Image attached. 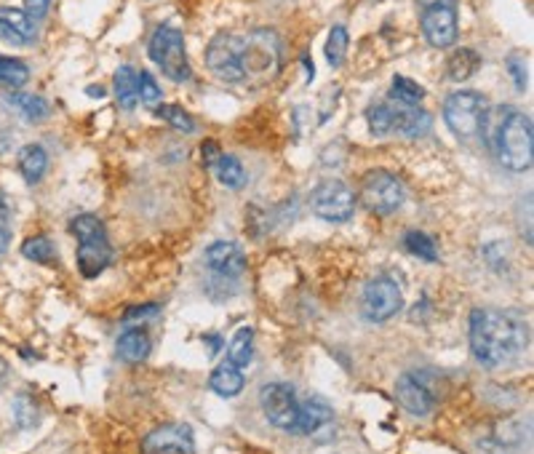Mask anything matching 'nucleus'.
<instances>
[{"label": "nucleus", "mask_w": 534, "mask_h": 454, "mask_svg": "<svg viewBox=\"0 0 534 454\" xmlns=\"http://www.w3.org/2000/svg\"><path fill=\"white\" fill-rule=\"evenodd\" d=\"M529 345V327L516 313L479 308L470 313V350L487 369L513 364Z\"/></svg>", "instance_id": "1"}, {"label": "nucleus", "mask_w": 534, "mask_h": 454, "mask_svg": "<svg viewBox=\"0 0 534 454\" xmlns=\"http://www.w3.org/2000/svg\"><path fill=\"white\" fill-rule=\"evenodd\" d=\"M492 153L508 171H516V174L529 171L534 153V134L529 116H524V113L510 107V113L505 116L502 128L497 134Z\"/></svg>", "instance_id": "2"}, {"label": "nucleus", "mask_w": 534, "mask_h": 454, "mask_svg": "<svg viewBox=\"0 0 534 454\" xmlns=\"http://www.w3.org/2000/svg\"><path fill=\"white\" fill-rule=\"evenodd\" d=\"M70 233L78 238V270L83 278H96L110 262L113 248L107 241L105 222L94 214H81L70 222Z\"/></svg>", "instance_id": "3"}, {"label": "nucleus", "mask_w": 534, "mask_h": 454, "mask_svg": "<svg viewBox=\"0 0 534 454\" xmlns=\"http://www.w3.org/2000/svg\"><path fill=\"white\" fill-rule=\"evenodd\" d=\"M241 81H270L281 67V41L273 30H254L241 41Z\"/></svg>", "instance_id": "4"}, {"label": "nucleus", "mask_w": 534, "mask_h": 454, "mask_svg": "<svg viewBox=\"0 0 534 454\" xmlns=\"http://www.w3.org/2000/svg\"><path fill=\"white\" fill-rule=\"evenodd\" d=\"M356 201H361V207L369 208L371 214L388 217V214H393V211H398V208L404 207L407 187H404V182L396 174H390L385 168H374V171H369L364 177L361 193H358Z\"/></svg>", "instance_id": "5"}, {"label": "nucleus", "mask_w": 534, "mask_h": 454, "mask_svg": "<svg viewBox=\"0 0 534 454\" xmlns=\"http://www.w3.org/2000/svg\"><path fill=\"white\" fill-rule=\"evenodd\" d=\"M150 59L161 67L166 78L176 83H185L193 78V67H190V59H187V51H185V38L179 30L174 27H158L156 35L150 38Z\"/></svg>", "instance_id": "6"}, {"label": "nucleus", "mask_w": 534, "mask_h": 454, "mask_svg": "<svg viewBox=\"0 0 534 454\" xmlns=\"http://www.w3.org/2000/svg\"><path fill=\"white\" fill-rule=\"evenodd\" d=\"M487 96L479 91H454L444 102V121L454 136L473 139L479 136V126L487 113Z\"/></svg>", "instance_id": "7"}, {"label": "nucleus", "mask_w": 534, "mask_h": 454, "mask_svg": "<svg viewBox=\"0 0 534 454\" xmlns=\"http://www.w3.org/2000/svg\"><path fill=\"white\" fill-rule=\"evenodd\" d=\"M404 305V294L396 278L390 276H377L364 287V297H361V310L364 318L371 324H385L390 321Z\"/></svg>", "instance_id": "8"}, {"label": "nucleus", "mask_w": 534, "mask_h": 454, "mask_svg": "<svg viewBox=\"0 0 534 454\" xmlns=\"http://www.w3.org/2000/svg\"><path fill=\"white\" fill-rule=\"evenodd\" d=\"M310 207L327 222H348L356 211V193L339 179H327L313 190Z\"/></svg>", "instance_id": "9"}, {"label": "nucleus", "mask_w": 534, "mask_h": 454, "mask_svg": "<svg viewBox=\"0 0 534 454\" xmlns=\"http://www.w3.org/2000/svg\"><path fill=\"white\" fill-rule=\"evenodd\" d=\"M259 404H262V412L270 419V425L288 430L294 428L297 422V414H299V401L294 396V388L284 385V382H270L259 390Z\"/></svg>", "instance_id": "10"}, {"label": "nucleus", "mask_w": 534, "mask_h": 454, "mask_svg": "<svg viewBox=\"0 0 534 454\" xmlns=\"http://www.w3.org/2000/svg\"><path fill=\"white\" fill-rule=\"evenodd\" d=\"M241 41L244 35H217L206 48V67L225 83H244L241 81Z\"/></svg>", "instance_id": "11"}, {"label": "nucleus", "mask_w": 534, "mask_h": 454, "mask_svg": "<svg viewBox=\"0 0 534 454\" xmlns=\"http://www.w3.org/2000/svg\"><path fill=\"white\" fill-rule=\"evenodd\" d=\"M142 454H196L193 430L176 422L161 425L142 441Z\"/></svg>", "instance_id": "12"}, {"label": "nucleus", "mask_w": 534, "mask_h": 454, "mask_svg": "<svg viewBox=\"0 0 534 454\" xmlns=\"http://www.w3.org/2000/svg\"><path fill=\"white\" fill-rule=\"evenodd\" d=\"M396 399L414 417H428V414L433 412V407H436L433 393L428 390V385L417 374H401L396 379Z\"/></svg>", "instance_id": "13"}, {"label": "nucleus", "mask_w": 534, "mask_h": 454, "mask_svg": "<svg viewBox=\"0 0 534 454\" xmlns=\"http://www.w3.org/2000/svg\"><path fill=\"white\" fill-rule=\"evenodd\" d=\"M422 33L430 45L449 48L457 41V8H428L422 14Z\"/></svg>", "instance_id": "14"}, {"label": "nucleus", "mask_w": 534, "mask_h": 454, "mask_svg": "<svg viewBox=\"0 0 534 454\" xmlns=\"http://www.w3.org/2000/svg\"><path fill=\"white\" fill-rule=\"evenodd\" d=\"M206 265L225 278H238L247 270V254L233 241H217L206 248Z\"/></svg>", "instance_id": "15"}, {"label": "nucleus", "mask_w": 534, "mask_h": 454, "mask_svg": "<svg viewBox=\"0 0 534 454\" xmlns=\"http://www.w3.org/2000/svg\"><path fill=\"white\" fill-rule=\"evenodd\" d=\"M0 41L14 45H27L35 41V22L27 16V11L0 8Z\"/></svg>", "instance_id": "16"}, {"label": "nucleus", "mask_w": 534, "mask_h": 454, "mask_svg": "<svg viewBox=\"0 0 534 454\" xmlns=\"http://www.w3.org/2000/svg\"><path fill=\"white\" fill-rule=\"evenodd\" d=\"M331 422V407L321 399H307L305 404H299L297 422L291 428L294 436H316L318 430H324Z\"/></svg>", "instance_id": "17"}, {"label": "nucleus", "mask_w": 534, "mask_h": 454, "mask_svg": "<svg viewBox=\"0 0 534 454\" xmlns=\"http://www.w3.org/2000/svg\"><path fill=\"white\" fill-rule=\"evenodd\" d=\"M433 118L430 113L419 110V107H396V134L407 136V139H419L425 134H430Z\"/></svg>", "instance_id": "18"}, {"label": "nucleus", "mask_w": 534, "mask_h": 454, "mask_svg": "<svg viewBox=\"0 0 534 454\" xmlns=\"http://www.w3.org/2000/svg\"><path fill=\"white\" fill-rule=\"evenodd\" d=\"M208 385H211V390H214L217 396L233 399V396H238V393L244 390V372H241L236 364H230V361L225 358V361L211 372Z\"/></svg>", "instance_id": "19"}, {"label": "nucleus", "mask_w": 534, "mask_h": 454, "mask_svg": "<svg viewBox=\"0 0 534 454\" xmlns=\"http://www.w3.org/2000/svg\"><path fill=\"white\" fill-rule=\"evenodd\" d=\"M153 350V342L150 337L142 329H126L121 337H118V356L128 361V364H139L150 356Z\"/></svg>", "instance_id": "20"}, {"label": "nucleus", "mask_w": 534, "mask_h": 454, "mask_svg": "<svg viewBox=\"0 0 534 454\" xmlns=\"http://www.w3.org/2000/svg\"><path fill=\"white\" fill-rule=\"evenodd\" d=\"M45 168H48V156H45V150H43L41 145L22 147V153H19V171H22V177H25L27 185H38L43 179V174H45Z\"/></svg>", "instance_id": "21"}, {"label": "nucleus", "mask_w": 534, "mask_h": 454, "mask_svg": "<svg viewBox=\"0 0 534 454\" xmlns=\"http://www.w3.org/2000/svg\"><path fill=\"white\" fill-rule=\"evenodd\" d=\"M481 67V56L473 48H459L447 59V78L452 83L468 81Z\"/></svg>", "instance_id": "22"}, {"label": "nucleus", "mask_w": 534, "mask_h": 454, "mask_svg": "<svg viewBox=\"0 0 534 454\" xmlns=\"http://www.w3.org/2000/svg\"><path fill=\"white\" fill-rule=\"evenodd\" d=\"M116 99L124 110H134L139 102V76L128 65L116 73Z\"/></svg>", "instance_id": "23"}, {"label": "nucleus", "mask_w": 534, "mask_h": 454, "mask_svg": "<svg viewBox=\"0 0 534 454\" xmlns=\"http://www.w3.org/2000/svg\"><path fill=\"white\" fill-rule=\"evenodd\" d=\"M211 168H214L217 179H219L225 187H230V190H241V187L247 185V171H244L241 161L233 158V156H219L217 164L211 166Z\"/></svg>", "instance_id": "24"}, {"label": "nucleus", "mask_w": 534, "mask_h": 454, "mask_svg": "<svg viewBox=\"0 0 534 454\" xmlns=\"http://www.w3.org/2000/svg\"><path fill=\"white\" fill-rule=\"evenodd\" d=\"M251 356H254V331L251 329H238L230 339V348H227V361L236 364L238 369H244L251 364Z\"/></svg>", "instance_id": "25"}, {"label": "nucleus", "mask_w": 534, "mask_h": 454, "mask_svg": "<svg viewBox=\"0 0 534 454\" xmlns=\"http://www.w3.org/2000/svg\"><path fill=\"white\" fill-rule=\"evenodd\" d=\"M367 121H369V131L374 136H388L396 131V107L393 105H371L367 110Z\"/></svg>", "instance_id": "26"}, {"label": "nucleus", "mask_w": 534, "mask_h": 454, "mask_svg": "<svg viewBox=\"0 0 534 454\" xmlns=\"http://www.w3.org/2000/svg\"><path fill=\"white\" fill-rule=\"evenodd\" d=\"M8 105H14L27 121H43L51 113L45 99L35 96V94H8Z\"/></svg>", "instance_id": "27"}, {"label": "nucleus", "mask_w": 534, "mask_h": 454, "mask_svg": "<svg viewBox=\"0 0 534 454\" xmlns=\"http://www.w3.org/2000/svg\"><path fill=\"white\" fill-rule=\"evenodd\" d=\"M390 96L401 105V107H417L422 99H425V88L419 83H414L411 78L404 76H396L393 86H390Z\"/></svg>", "instance_id": "28"}, {"label": "nucleus", "mask_w": 534, "mask_h": 454, "mask_svg": "<svg viewBox=\"0 0 534 454\" xmlns=\"http://www.w3.org/2000/svg\"><path fill=\"white\" fill-rule=\"evenodd\" d=\"M30 78V67L19 59L0 56V86L5 88H22Z\"/></svg>", "instance_id": "29"}, {"label": "nucleus", "mask_w": 534, "mask_h": 454, "mask_svg": "<svg viewBox=\"0 0 534 454\" xmlns=\"http://www.w3.org/2000/svg\"><path fill=\"white\" fill-rule=\"evenodd\" d=\"M404 248L409 254H414V257L425 259V262H436L438 259V248L433 244V238L425 236V233H419V230H411V233L404 236Z\"/></svg>", "instance_id": "30"}, {"label": "nucleus", "mask_w": 534, "mask_h": 454, "mask_svg": "<svg viewBox=\"0 0 534 454\" xmlns=\"http://www.w3.org/2000/svg\"><path fill=\"white\" fill-rule=\"evenodd\" d=\"M348 43H350V38H348V30L342 25L331 27L329 41H327V62L331 67H342V62L348 56Z\"/></svg>", "instance_id": "31"}, {"label": "nucleus", "mask_w": 534, "mask_h": 454, "mask_svg": "<svg viewBox=\"0 0 534 454\" xmlns=\"http://www.w3.org/2000/svg\"><path fill=\"white\" fill-rule=\"evenodd\" d=\"M14 414H16V422H19V428H35L38 425V417H41V409H38V404L33 401V396H27V393H19L16 396V401H14Z\"/></svg>", "instance_id": "32"}, {"label": "nucleus", "mask_w": 534, "mask_h": 454, "mask_svg": "<svg viewBox=\"0 0 534 454\" xmlns=\"http://www.w3.org/2000/svg\"><path fill=\"white\" fill-rule=\"evenodd\" d=\"M22 254L30 259V262H38V265H48L54 262V244L45 238V236H35L30 241H25L22 247Z\"/></svg>", "instance_id": "33"}, {"label": "nucleus", "mask_w": 534, "mask_h": 454, "mask_svg": "<svg viewBox=\"0 0 534 454\" xmlns=\"http://www.w3.org/2000/svg\"><path fill=\"white\" fill-rule=\"evenodd\" d=\"M156 113L168 121V124L174 126L176 131H185V134H190V131H196V124H193V118L182 110V107H176V105H158L156 107Z\"/></svg>", "instance_id": "34"}, {"label": "nucleus", "mask_w": 534, "mask_h": 454, "mask_svg": "<svg viewBox=\"0 0 534 454\" xmlns=\"http://www.w3.org/2000/svg\"><path fill=\"white\" fill-rule=\"evenodd\" d=\"M161 99H164V91L156 83V78L150 73H139V102L147 107H158Z\"/></svg>", "instance_id": "35"}, {"label": "nucleus", "mask_w": 534, "mask_h": 454, "mask_svg": "<svg viewBox=\"0 0 534 454\" xmlns=\"http://www.w3.org/2000/svg\"><path fill=\"white\" fill-rule=\"evenodd\" d=\"M8 244H11V211L5 198L0 196V254H5Z\"/></svg>", "instance_id": "36"}, {"label": "nucleus", "mask_w": 534, "mask_h": 454, "mask_svg": "<svg viewBox=\"0 0 534 454\" xmlns=\"http://www.w3.org/2000/svg\"><path fill=\"white\" fill-rule=\"evenodd\" d=\"M158 313V305H142V308H131L126 310L124 324H131V321H145V318H153Z\"/></svg>", "instance_id": "37"}, {"label": "nucleus", "mask_w": 534, "mask_h": 454, "mask_svg": "<svg viewBox=\"0 0 534 454\" xmlns=\"http://www.w3.org/2000/svg\"><path fill=\"white\" fill-rule=\"evenodd\" d=\"M48 5H51V0H25V11L33 22H41L48 14Z\"/></svg>", "instance_id": "38"}, {"label": "nucleus", "mask_w": 534, "mask_h": 454, "mask_svg": "<svg viewBox=\"0 0 534 454\" xmlns=\"http://www.w3.org/2000/svg\"><path fill=\"white\" fill-rule=\"evenodd\" d=\"M508 67H510V73H513L516 88H524V86H527V70H521L519 59H510V62H508Z\"/></svg>", "instance_id": "39"}, {"label": "nucleus", "mask_w": 534, "mask_h": 454, "mask_svg": "<svg viewBox=\"0 0 534 454\" xmlns=\"http://www.w3.org/2000/svg\"><path fill=\"white\" fill-rule=\"evenodd\" d=\"M201 153H204V164H206V166H214V164H217V158H219V156H222V153H219V147H217V142H214V139H208V142H206V145H204V150H201Z\"/></svg>", "instance_id": "40"}, {"label": "nucleus", "mask_w": 534, "mask_h": 454, "mask_svg": "<svg viewBox=\"0 0 534 454\" xmlns=\"http://www.w3.org/2000/svg\"><path fill=\"white\" fill-rule=\"evenodd\" d=\"M422 11L428 8H457V0H417Z\"/></svg>", "instance_id": "41"}, {"label": "nucleus", "mask_w": 534, "mask_h": 454, "mask_svg": "<svg viewBox=\"0 0 534 454\" xmlns=\"http://www.w3.org/2000/svg\"><path fill=\"white\" fill-rule=\"evenodd\" d=\"M5 377H8V364H5V361L0 358V382H3Z\"/></svg>", "instance_id": "42"}]
</instances>
